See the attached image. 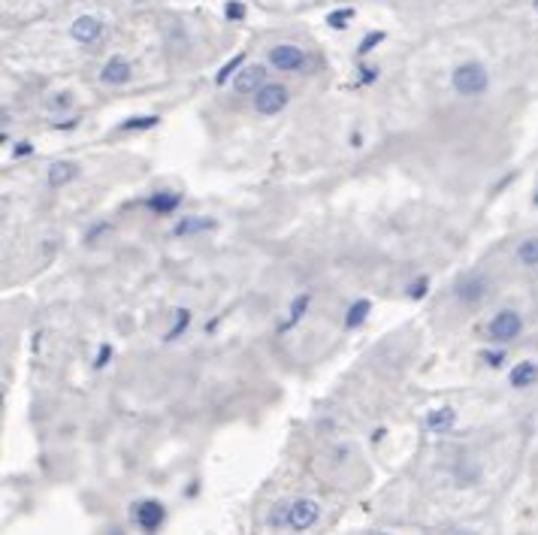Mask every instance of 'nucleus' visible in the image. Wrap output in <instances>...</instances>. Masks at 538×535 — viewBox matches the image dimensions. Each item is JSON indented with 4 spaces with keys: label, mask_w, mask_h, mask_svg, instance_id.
Returning <instances> with one entry per match:
<instances>
[{
    "label": "nucleus",
    "mask_w": 538,
    "mask_h": 535,
    "mask_svg": "<svg viewBox=\"0 0 538 535\" xmlns=\"http://www.w3.org/2000/svg\"><path fill=\"white\" fill-rule=\"evenodd\" d=\"M535 9H538V0H535Z\"/></svg>",
    "instance_id": "31"
},
{
    "label": "nucleus",
    "mask_w": 538,
    "mask_h": 535,
    "mask_svg": "<svg viewBox=\"0 0 538 535\" xmlns=\"http://www.w3.org/2000/svg\"><path fill=\"white\" fill-rule=\"evenodd\" d=\"M285 103H287L285 85H263L257 94H254V106H257V112H263V115H276L278 109H285Z\"/></svg>",
    "instance_id": "4"
},
{
    "label": "nucleus",
    "mask_w": 538,
    "mask_h": 535,
    "mask_svg": "<svg viewBox=\"0 0 538 535\" xmlns=\"http://www.w3.org/2000/svg\"><path fill=\"white\" fill-rule=\"evenodd\" d=\"M487 294V278L484 276H466L457 281V296L463 303H478Z\"/></svg>",
    "instance_id": "8"
},
{
    "label": "nucleus",
    "mask_w": 538,
    "mask_h": 535,
    "mask_svg": "<svg viewBox=\"0 0 538 535\" xmlns=\"http://www.w3.org/2000/svg\"><path fill=\"white\" fill-rule=\"evenodd\" d=\"M188 324H190V312H185V308H181V312H176V326H172V330L167 333V342H172L179 333H185Z\"/></svg>",
    "instance_id": "20"
},
{
    "label": "nucleus",
    "mask_w": 538,
    "mask_h": 535,
    "mask_svg": "<svg viewBox=\"0 0 538 535\" xmlns=\"http://www.w3.org/2000/svg\"><path fill=\"white\" fill-rule=\"evenodd\" d=\"M481 360H484L487 366H499V363L505 360V354L502 351H484V354H481Z\"/></svg>",
    "instance_id": "26"
},
{
    "label": "nucleus",
    "mask_w": 538,
    "mask_h": 535,
    "mask_svg": "<svg viewBox=\"0 0 538 535\" xmlns=\"http://www.w3.org/2000/svg\"><path fill=\"white\" fill-rule=\"evenodd\" d=\"M451 423H454L451 408H442V412H433L430 417H426V426H430V430H448Z\"/></svg>",
    "instance_id": "16"
},
{
    "label": "nucleus",
    "mask_w": 538,
    "mask_h": 535,
    "mask_svg": "<svg viewBox=\"0 0 538 535\" xmlns=\"http://www.w3.org/2000/svg\"><path fill=\"white\" fill-rule=\"evenodd\" d=\"M215 221L212 218H200V215H190V218H181L176 224V236H190V233H203V230H212Z\"/></svg>",
    "instance_id": "13"
},
{
    "label": "nucleus",
    "mask_w": 538,
    "mask_h": 535,
    "mask_svg": "<svg viewBox=\"0 0 538 535\" xmlns=\"http://www.w3.org/2000/svg\"><path fill=\"white\" fill-rule=\"evenodd\" d=\"M242 58H245V54L239 52V54H236V58H233L230 63H224V67H221V73H218V76H215V82H218V85H224V82H227V79H230V73H236V70H239V63H242Z\"/></svg>",
    "instance_id": "22"
},
{
    "label": "nucleus",
    "mask_w": 538,
    "mask_h": 535,
    "mask_svg": "<svg viewBox=\"0 0 538 535\" xmlns=\"http://www.w3.org/2000/svg\"><path fill=\"white\" fill-rule=\"evenodd\" d=\"M517 254H521V263H526V266H535V263H538V239H526Z\"/></svg>",
    "instance_id": "18"
},
{
    "label": "nucleus",
    "mask_w": 538,
    "mask_h": 535,
    "mask_svg": "<svg viewBox=\"0 0 538 535\" xmlns=\"http://www.w3.org/2000/svg\"><path fill=\"white\" fill-rule=\"evenodd\" d=\"M109 357H112V345H103V348H100V354H97V360H94V369H103Z\"/></svg>",
    "instance_id": "27"
},
{
    "label": "nucleus",
    "mask_w": 538,
    "mask_h": 535,
    "mask_svg": "<svg viewBox=\"0 0 538 535\" xmlns=\"http://www.w3.org/2000/svg\"><path fill=\"white\" fill-rule=\"evenodd\" d=\"M535 206H538V190H535Z\"/></svg>",
    "instance_id": "30"
},
{
    "label": "nucleus",
    "mask_w": 538,
    "mask_h": 535,
    "mask_svg": "<svg viewBox=\"0 0 538 535\" xmlns=\"http://www.w3.org/2000/svg\"><path fill=\"white\" fill-rule=\"evenodd\" d=\"M454 88L466 97H475L487 88V70L481 63H460L454 70Z\"/></svg>",
    "instance_id": "1"
},
{
    "label": "nucleus",
    "mask_w": 538,
    "mask_h": 535,
    "mask_svg": "<svg viewBox=\"0 0 538 535\" xmlns=\"http://www.w3.org/2000/svg\"><path fill=\"white\" fill-rule=\"evenodd\" d=\"M369 308H372L369 299H357V303L348 308V315H345V326H360L369 317Z\"/></svg>",
    "instance_id": "15"
},
{
    "label": "nucleus",
    "mask_w": 538,
    "mask_h": 535,
    "mask_svg": "<svg viewBox=\"0 0 538 535\" xmlns=\"http://www.w3.org/2000/svg\"><path fill=\"white\" fill-rule=\"evenodd\" d=\"M263 79H267V70H263L260 63H254V67H245L239 76L233 79V88L239 91V94H254V91L263 88Z\"/></svg>",
    "instance_id": "7"
},
{
    "label": "nucleus",
    "mask_w": 538,
    "mask_h": 535,
    "mask_svg": "<svg viewBox=\"0 0 538 535\" xmlns=\"http://www.w3.org/2000/svg\"><path fill=\"white\" fill-rule=\"evenodd\" d=\"M317 517H321V508H317V502H312V499H297V502L287 505V523H290V529H297V532L308 529Z\"/></svg>",
    "instance_id": "2"
},
{
    "label": "nucleus",
    "mask_w": 538,
    "mask_h": 535,
    "mask_svg": "<svg viewBox=\"0 0 538 535\" xmlns=\"http://www.w3.org/2000/svg\"><path fill=\"white\" fill-rule=\"evenodd\" d=\"M303 49H297V45H276V49L269 52V63L278 70H299L303 67Z\"/></svg>",
    "instance_id": "6"
},
{
    "label": "nucleus",
    "mask_w": 538,
    "mask_h": 535,
    "mask_svg": "<svg viewBox=\"0 0 538 535\" xmlns=\"http://www.w3.org/2000/svg\"><path fill=\"white\" fill-rule=\"evenodd\" d=\"M76 176H79V167L76 163H70V160H61V163H52L49 167V185L52 188L67 185V181H73Z\"/></svg>",
    "instance_id": "10"
},
{
    "label": "nucleus",
    "mask_w": 538,
    "mask_h": 535,
    "mask_svg": "<svg viewBox=\"0 0 538 535\" xmlns=\"http://www.w3.org/2000/svg\"><path fill=\"white\" fill-rule=\"evenodd\" d=\"M381 40H384V33H381V31H375V33H366V36H363V43H360V54H369L372 49H375V45L381 43Z\"/></svg>",
    "instance_id": "23"
},
{
    "label": "nucleus",
    "mask_w": 538,
    "mask_h": 535,
    "mask_svg": "<svg viewBox=\"0 0 538 535\" xmlns=\"http://www.w3.org/2000/svg\"><path fill=\"white\" fill-rule=\"evenodd\" d=\"M133 520L140 523L142 532H158V526L163 523V505L154 502V499H145L133 508Z\"/></svg>",
    "instance_id": "5"
},
{
    "label": "nucleus",
    "mask_w": 538,
    "mask_h": 535,
    "mask_svg": "<svg viewBox=\"0 0 538 535\" xmlns=\"http://www.w3.org/2000/svg\"><path fill=\"white\" fill-rule=\"evenodd\" d=\"M521 315L511 312V308H505V312H499L493 317V324H490V336H493V342H511L521 336Z\"/></svg>",
    "instance_id": "3"
},
{
    "label": "nucleus",
    "mask_w": 538,
    "mask_h": 535,
    "mask_svg": "<svg viewBox=\"0 0 538 535\" xmlns=\"http://www.w3.org/2000/svg\"><path fill=\"white\" fill-rule=\"evenodd\" d=\"M306 308H308V294H303V296H297L294 303H290V317H287V324L281 326V330H287V326H294L299 317L306 315Z\"/></svg>",
    "instance_id": "17"
},
{
    "label": "nucleus",
    "mask_w": 538,
    "mask_h": 535,
    "mask_svg": "<svg viewBox=\"0 0 538 535\" xmlns=\"http://www.w3.org/2000/svg\"><path fill=\"white\" fill-rule=\"evenodd\" d=\"M426 287H430V281H426V278L421 276V278H414L412 285H408V290H405V294L412 296V299H421V296L426 294Z\"/></svg>",
    "instance_id": "24"
},
{
    "label": "nucleus",
    "mask_w": 538,
    "mask_h": 535,
    "mask_svg": "<svg viewBox=\"0 0 538 535\" xmlns=\"http://www.w3.org/2000/svg\"><path fill=\"white\" fill-rule=\"evenodd\" d=\"M24 154H31V142H18L15 145V158H24Z\"/></svg>",
    "instance_id": "29"
},
{
    "label": "nucleus",
    "mask_w": 538,
    "mask_h": 535,
    "mask_svg": "<svg viewBox=\"0 0 538 535\" xmlns=\"http://www.w3.org/2000/svg\"><path fill=\"white\" fill-rule=\"evenodd\" d=\"M100 79L109 82V85H121V82L130 79V67H127V61L112 58V61H109L106 67H103V73H100Z\"/></svg>",
    "instance_id": "12"
},
{
    "label": "nucleus",
    "mask_w": 538,
    "mask_h": 535,
    "mask_svg": "<svg viewBox=\"0 0 538 535\" xmlns=\"http://www.w3.org/2000/svg\"><path fill=\"white\" fill-rule=\"evenodd\" d=\"M354 18V9L348 6V9H336V13H330V18H327V24L330 27H336V31H342L345 24H348Z\"/></svg>",
    "instance_id": "19"
},
{
    "label": "nucleus",
    "mask_w": 538,
    "mask_h": 535,
    "mask_svg": "<svg viewBox=\"0 0 538 535\" xmlns=\"http://www.w3.org/2000/svg\"><path fill=\"white\" fill-rule=\"evenodd\" d=\"M535 378H538V366L526 360V363H521V366H514V369H511V378H508V381H511L514 387H530Z\"/></svg>",
    "instance_id": "14"
},
{
    "label": "nucleus",
    "mask_w": 538,
    "mask_h": 535,
    "mask_svg": "<svg viewBox=\"0 0 538 535\" xmlns=\"http://www.w3.org/2000/svg\"><path fill=\"white\" fill-rule=\"evenodd\" d=\"M181 203V194H172V190H158V194H151L149 199H145V206L149 209H154L158 215H167V212H172Z\"/></svg>",
    "instance_id": "11"
},
{
    "label": "nucleus",
    "mask_w": 538,
    "mask_h": 535,
    "mask_svg": "<svg viewBox=\"0 0 538 535\" xmlns=\"http://www.w3.org/2000/svg\"><path fill=\"white\" fill-rule=\"evenodd\" d=\"M224 13H227V18H233V22H239V18H245V3H239V0H230Z\"/></svg>",
    "instance_id": "25"
},
{
    "label": "nucleus",
    "mask_w": 538,
    "mask_h": 535,
    "mask_svg": "<svg viewBox=\"0 0 538 535\" xmlns=\"http://www.w3.org/2000/svg\"><path fill=\"white\" fill-rule=\"evenodd\" d=\"M378 535H384V532H378Z\"/></svg>",
    "instance_id": "32"
},
{
    "label": "nucleus",
    "mask_w": 538,
    "mask_h": 535,
    "mask_svg": "<svg viewBox=\"0 0 538 535\" xmlns=\"http://www.w3.org/2000/svg\"><path fill=\"white\" fill-rule=\"evenodd\" d=\"M151 124H158V118H154V115H142V118H127L121 127H124V130H145V127H151Z\"/></svg>",
    "instance_id": "21"
},
{
    "label": "nucleus",
    "mask_w": 538,
    "mask_h": 535,
    "mask_svg": "<svg viewBox=\"0 0 538 535\" xmlns=\"http://www.w3.org/2000/svg\"><path fill=\"white\" fill-rule=\"evenodd\" d=\"M378 76V70H372V67H360V82H375Z\"/></svg>",
    "instance_id": "28"
},
{
    "label": "nucleus",
    "mask_w": 538,
    "mask_h": 535,
    "mask_svg": "<svg viewBox=\"0 0 538 535\" xmlns=\"http://www.w3.org/2000/svg\"><path fill=\"white\" fill-rule=\"evenodd\" d=\"M100 33H103V24L94 15H82L73 22V40H79V43H94Z\"/></svg>",
    "instance_id": "9"
}]
</instances>
